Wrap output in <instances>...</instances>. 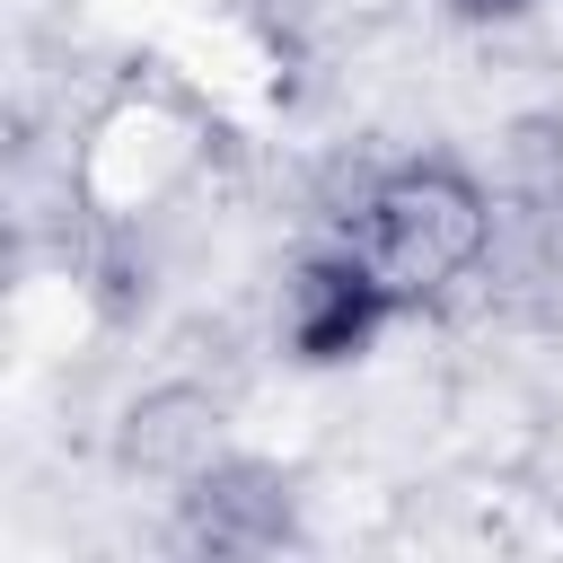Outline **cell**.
Segmentation results:
<instances>
[{
  "mask_svg": "<svg viewBox=\"0 0 563 563\" xmlns=\"http://www.w3.org/2000/svg\"><path fill=\"white\" fill-rule=\"evenodd\" d=\"M493 211H501L493 176H475L449 150H413L352 185V202L334 211V238L361 246L405 290V308H422L493 255Z\"/></svg>",
  "mask_w": 563,
  "mask_h": 563,
  "instance_id": "1",
  "label": "cell"
},
{
  "mask_svg": "<svg viewBox=\"0 0 563 563\" xmlns=\"http://www.w3.org/2000/svg\"><path fill=\"white\" fill-rule=\"evenodd\" d=\"M405 317V290L343 238H325L290 282H282V352L308 369H343L361 361L387 325Z\"/></svg>",
  "mask_w": 563,
  "mask_h": 563,
  "instance_id": "2",
  "label": "cell"
},
{
  "mask_svg": "<svg viewBox=\"0 0 563 563\" xmlns=\"http://www.w3.org/2000/svg\"><path fill=\"white\" fill-rule=\"evenodd\" d=\"M299 537V493L264 457H211L202 475L176 484V545L194 554H273Z\"/></svg>",
  "mask_w": 563,
  "mask_h": 563,
  "instance_id": "3",
  "label": "cell"
},
{
  "mask_svg": "<svg viewBox=\"0 0 563 563\" xmlns=\"http://www.w3.org/2000/svg\"><path fill=\"white\" fill-rule=\"evenodd\" d=\"M220 457V405L202 387H158L123 413V466L158 475V484H185Z\"/></svg>",
  "mask_w": 563,
  "mask_h": 563,
  "instance_id": "4",
  "label": "cell"
},
{
  "mask_svg": "<svg viewBox=\"0 0 563 563\" xmlns=\"http://www.w3.org/2000/svg\"><path fill=\"white\" fill-rule=\"evenodd\" d=\"M510 211H563V114H528V123H510V141H501V185H493Z\"/></svg>",
  "mask_w": 563,
  "mask_h": 563,
  "instance_id": "5",
  "label": "cell"
},
{
  "mask_svg": "<svg viewBox=\"0 0 563 563\" xmlns=\"http://www.w3.org/2000/svg\"><path fill=\"white\" fill-rule=\"evenodd\" d=\"M537 0H449V18H466V26H510V18H528Z\"/></svg>",
  "mask_w": 563,
  "mask_h": 563,
  "instance_id": "6",
  "label": "cell"
}]
</instances>
